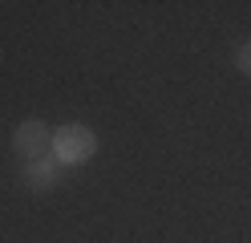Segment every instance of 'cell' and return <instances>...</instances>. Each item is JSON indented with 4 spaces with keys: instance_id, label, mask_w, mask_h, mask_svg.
<instances>
[{
    "instance_id": "obj_4",
    "label": "cell",
    "mask_w": 251,
    "mask_h": 243,
    "mask_svg": "<svg viewBox=\"0 0 251 243\" xmlns=\"http://www.w3.org/2000/svg\"><path fill=\"white\" fill-rule=\"evenodd\" d=\"M235 69H239L243 77H251V37L239 41V49H235Z\"/></svg>"
},
{
    "instance_id": "obj_1",
    "label": "cell",
    "mask_w": 251,
    "mask_h": 243,
    "mask_svg": "<svg viewBox=\"0 0 251 243\" xmlns=\"http://www.w3.org/2000/svg\"><path fill=\"white\" fill-rule=\"evenodd\" d=\"M93 150H98V134L81 122H65L53 134V154H57L61 166H77V162L93 158Z\"/></svg>"
},
{
    "instance_id": "obj_2",
    "label": "cell",
    "mask_w": 251,
    "mask_h": 243,
    "mask_svg": "<svg viewBox=\"0 0 251 243\" xmlns=\"http://www.w3.org/2000/svg\"><path fill=\"white\" fill-rule=\"evenodd\" d=\"M53 146V134H49V126L37 122V118H28L21 122L17 130H12V150H17L25 162H33V158H45V150Z\"/></svg>"
},
{
    "instance_id": "obj_3",
    "label": "cell",
    "mask_w": 251,
    "mask_h": 243,
    "mask_svg": "<svg viewBox=\"0 0 251 243\" xmlns=\"http://www.w3.org/2000/svg\"><path fill=\"white\" fill-rule=\"evenodd\" d=\"M61 174H65V170H61L57 158H33V162H25V187L37 190V194L53 190L61 183Z\"/></svg>"
}]
</instances>
